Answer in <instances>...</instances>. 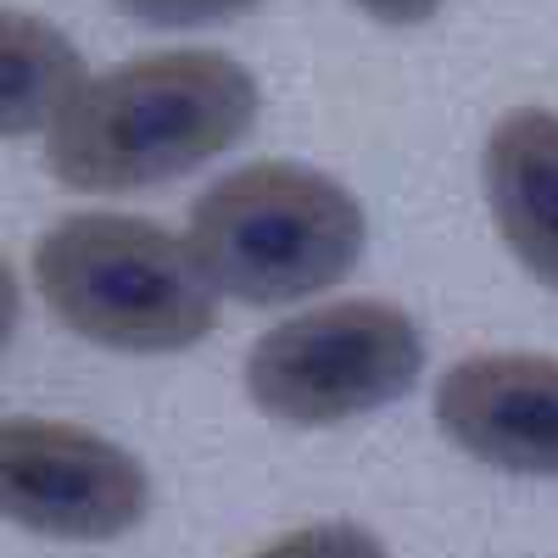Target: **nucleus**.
I'll list each match as a JSON object with an SVG mask.
<instances>
[{
    "mask_svg": "<svg viewBox=\"0 0 558 558\" xmlns=\"http://www.w3.org/2000/svg\"><path fill=\"white\" fill-rule=\"evenodd\" d=\"M151 508V481L118 441L62 418H0V520L57 542H118Z\"/></svg>",
    "mask_w": 558,
    "mask_h": 558,
    "instance_id": "obj_5",
    "label": "nucleus"
},
{
    "mask_svg": "<svg viewBox=\"0 0 558 558\" xmlns=\"http://www.w3.org/2000/svg\"><path fill=\"white\" fill-rule=\"evenodd\" d=\"M436 425L502 475L558 481V357L481 352L452 363L436 386Z\"/></svg>",
    "mask_w": 558,
    "mask_h": 558,
    "instance_id": "obj_6",
    "label": "nucleus"
},
{
    "mask_svg": "<svg viewBox=\"0 0 558 558\" xmlns=\"http://www.w3.org/2000/svg\"><path fill=\"white\" fill-rule=\"evenodd\" d=\"M257 78L223 51H151L89 78L45 134V168L78 196H129L191 173L257 123Z\"/></svg>",
    "mask_w": 558,
    "mask_h": 558,
    "instance_id": "obj_1",
    "label": "nucleus"
},
{
    "mask_svg": "<svg viewBox=\"0 0 558 558\" xmlns=\"http://www.w3.org/2000/svg\"><path fill=\"white\" fill-rule=\"evenodd\" d=\"M486 202L502 246L531 279L558 291V112L520 107L486 134Z\"/></svg>",
    "mask_w": 558,
    "mask_h": 558,
    "instance_id": "obj_7",
    "label": "nucleus"
},
{
    "mask_svg": "<svg viewBox=\"0 0 558 558\" xmlns=\"http://www.w3.org/2000/svg\"><path fill=\"white\" fill-rule=\"evenodd\" d=\"M368 218L341 179L302 162H246L207 184L191 213V252L218 296L252 307L302 302L357 268Z\"/></svg>",
    "mask_w": 558,
    "mask_h": 558,
    "instance_id": "obj_3",
    "label": "nucleus"
},
{
    "mask_svg": "<svg viewBox=\"0 0 558 558\" xmlns=\"http://www.w3.org/2000/svg\"><path fill=\"white\" fill-rule=\"evenodd\" d=\"M425 336L391 302H324L257 336L246 357L252 402L296 430L347 425L413 391Z\"/></svg>",
    "mask_w": 558,
    "mask_h": 558,
    "instance_id": "obj_4",
    "label": "nucleus"
},
{
    "mask_svg": "<svg viewBox=\"0 0 558 558\" xmlns=\"http://www.w3.org/2000/svg\"><path fill=\"white\" fill-rule=\"evenodd\" d=\"M252 558H386V547H380L375 531L330 520V525H302L291 536H279V542H268Z\"/></svg>",
    "mask_w": 558,
    "mask_h": 558,
    "instance_id": "obj_9",
    "label": "nucleus"
},
{
    "mask_svg": "<svg viewBox=\"0 0 558 558\" xmlns=\"http://www.w3.org/2000/svg\"><path fill=\"white\" fill-rule=\"evenodd\" d=\"M357 7L375 17V23H391V28H413V23H430L441 12V0H357Z\"/></svg>",
    "mask_w": 558,
    "mask_h": 558,
    "instance_id": "obj_11",
    "label": "nucleus"
},
{
    "mask_svg": "<svg viewBox=\"0 0 558 558\" xmlns=\"http://www.w3.org/2000/svg\"><path fill=\"white\" fill-rule=\"evenodd\" d=\"M118 7L134 23H151V28H196V23H218V17H241L263 0H118Z\"/></svg>",
    "mask_w": 558,
    "mask_h": 558,
    "instance_id": "obj_10",
    "label": "nucleus"
},
{
    "mask_svg": "<svg viewBox=\"0 0 558 558\" xmlns=\"http://www.w3.org/2000/svg\"><path fill=\"white\" fill-rule=\"evenodd\" d=\"M84 89V57L78 45L34 12L0 7V140L34 134L73 107Z\"/></svg>",
    "mask_w": 558,
    "mask_h": 558,
    "instance_id": "obj_8",
    "label": "nucleus"
},
{
    "mask_svg": "<svg viewBox=\"0 0 558 558\" xmlns=\"http://www.w3.org/2000/svg\"><path fill=\"white\" fill-rule=\"evenodd\" d=\"M39 296L112 352H184L218 330V286L191 241L134 213H73L34 246Z\"/></svg>",
    "mask_w": 558,
    "mask_h": 558,
    "instance_id": "obj_2",
    "label": "nucleus"
},
{
    "mask_svg": "<svg viewBox=\"0 0 558 558\" xmlns=\"http://www.w3.org/2000/svg\"><path fill=\"white\" fill-rule=\"evenodd\" d=\"M17 313H23V291H17V274H12V263H7V257H0V352L12 347Z\"/></svg>",
    "mask_w": 558,
    "mask_h": 558,
    "instance_id": "obj_12",
    "label": "nucleus"
}]
</instances>
